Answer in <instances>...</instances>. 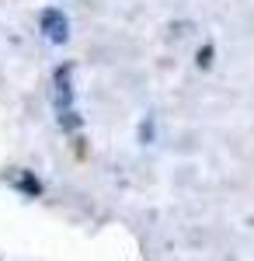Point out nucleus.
I'll return each instance as SVG.
<instances>
[{"mask_svg": "<svg viewBox=\"0 0 254 261\" xmlns=\"http://www.w3.org/2000/svg\"><path fill=\"white\" fill-rule=\"evenodd\" d=\"M42 32H45V39H53V42H66L70 24H66V18H63V11L49 7V11L42 14Z\"/></svg>", "mask_w": 254, "mask_h": 261, "instance_id": "1", "label": "nucleus"}, {"mask_svg": "<svg viewBox=\"0 0 254 261\" xmlns=\"http://www.w3.org/2000/svg\"><path fill=\"white\" fill-rule=\"evenodd\" d=\"M14 185H18L21 192H28V195H39V192H42V185H39L35 178H32L28 171H24V174H18V178H14Z\"/></svg>", "mask_w": 254, "mask_h": 261, "instance_id": "2", "label": "nucleus"}]
</instances>
